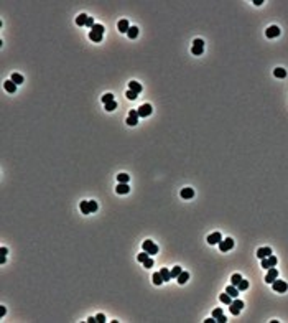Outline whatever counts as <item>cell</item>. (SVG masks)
I'll return each instance as SVG.
<instances>
[{
	"mask_svg": "<svg viewBox=\"0 0 288 323\" xmlns=\"http://www.w3.org/2000/svg\"><path fill=\"white\" fill-rule=\"evenodd\" d=\"M143 251L145 252H148L150 256H153V254H158V246L155 244L153 241H150V239H147V241H143Z\"/></svg>",
	"mask_w": 288,
	"mask_h": 323,
	"instance_id": "obj_1",
	"label": "cell"
},
{
	"mask_svg": "<svg viewBox=\"0 0 288 323\" xmlns=\"http://www.w3.org/2000/svg\"><path fill=\"white\" fill-rule=\"evenodd\" d=\"M272 287H273V290L278 292V293H283V292L288 290V284L285 282V280H278V279H275V282L272 284Z\"/></svg>",
	"mask_w": 288,
	"mask_h": 323,
	"instance_id": "obj_2",
	"label": "cell"
},
{
	"mask_svg": "<svg viewBox=\"0 0 288 323\" xmlns=\"http://www.w3.org/2000/svg\"><path fill=\"white\" fill-rule=\"evenodd\" d=\"M260 261H262V267L263 269H272V267H275V265H277L278 259H277L275 256H268V257L260 259Z\"/></svg>",
	"mask_w": 288,
	"mask_h": 323,
	"instance_id": "obj_3",
	"label": "cell"
},
{
	"mask_svg": "<svg viewBox=\"0 0 288 323\" xmlns=\"http://www.w3.org/2000/svg\"><path fill=\"white\" fill-rule=\"evenodd\" d=\"M232 247H234V239H232V237H226L224 241H221V242H219V249H221L222 252L231 251Z\"/></svg>",
	"mask_w": 288,
	"mask_h": 323,
	"instance_id": "obj_4",
	"label": "cell"
},
{
	"mask_svg": "<svg viewBox=\"0 0 288 323\" xmlns=\"http://www.w3.org/2000/svg\"><path fill=\"white\" fill-rule=\"evenodd\" d=\"M242 307H244V302H242V300H237V298H236V300H234L232 303L229 305L231 313H232V315H239V313H240V310H242Z\"/></svg>",
	"mask_w": 288,
	"mask_h": 323,
	"instance_id": "obj_5",
	"label": "cell"
},
{
	"mask_svg": "<svg viewBox=\"0 0 288 323\" xmlns=\"http://www.w3.org/2000/svg\"><path fill=\"white\" fill-rule=\"evenodd\" d=\"M152 106L150 104H143V106H140L138 109H137V112H138V117H148L150 114H152Z\"/></svg>",
	"mask_w": 288,
	"mask_h": 323,
	"instance_id": "obj_6",
	"label": "cell"
},
{
	"mask_svg": "<svg viewBox=\"0 0 288 323\" xmlns=\"http://www.w3.org/2000/svg\"><path fill=\"white\" fill-rule=\"evenodd\" d=\"M275 279H278V270H277L275 267L268 269V272H267V275H265V282L267 284H273Z\"/></svg>",
	"mask_w": 288,
	"mask_h": 323,
	"instance_id": "obj_7",
	"label": "cell"
},
{
	"mask_svg": "<svg viewBox=\"0 0 288 323\" xmlns=\"http://www.w3.org/2000/svg\"><path fill=\"white\" fill-rule=\"evenodd\" d=\"M138 119H140L138 117V112H137L135 109H132L130 114H129V117H127V125H132V127H133V125H137V124H138Z\"/></svg>",
	"mask_w": 288,
	"mask_h": 323,
	"instance_id": "obj_8",
	"label": "cell"
},
{
	"mask_svg": "<svg viewBox=\"0 0 288 323\" xmlns=\"http://www.w3.org/2000/svg\"><path fill=\"white\" fill-rule=\"evenodd\" d=\"M265 35H267V38H277L280 35V28L277 27V25H272V27L267 28Z\"/></svg>",
	"mask_w": 288,
	"mask_h": 323,
	"instance_id": "obj_9",
	"label": "cell"
},
{
	"mask_svg": "<svg viewBox=\"0 0 288 323\" xmlns=\"http://www.w3.org/2000/svg\"><path fill=\"white\" fill-rule=\"evenodd\" d=\"M222 241V234L221 233H212L208 236V242L209 244H219V242Z\"/></svg>",
	"mask_w": 288,
	"mask_h": 323,
	"instance_id": "obj_10",
	"label": "cell"
},
{
	"mask_svg": "<svg viewBox=\"0 0 288 323\" xmlns=\"http://www.w3.org/2000/svg\"><path fill=\"white\" fill-rule=\"evenodd\" d=\"M212 318H216V321H219V323L227 321V318L224 317V313H222V310H221V308H216V310L212 312Z\"/></svg>",
	"mask_w": 288,
	"mask_h": 323,
	"instance_id": "obj_11",
	"label": "cell"
},
{
	"mask_svg": "<svg viewBox=\"0 0 288 323\" xmlns=\"http://www.w3.org/2000/svg\"><path fill=\"white\" fill-rule=\"evenodd\" d=\"M115 191H117L119 195H127V193L130 191V187H129V183H117Z\"/></svg>",
	"mask_w": 288,
	"mask_h": 323,
	"instance_id": "obj_12",
	"label": "cell"
},
{
	"mask_svg": "<svg viewBox=\"0 0 288 323\" xmlns=\"http://www.w3.org/2000/svg\"><path fill=\"white\" fill-rule=\"evenodd\" d=\"M268 256H272V249L270 247H260L257 251V257L259 259H265V257H268Z\"/></svg>",
	"mask_w": 288,
	"mask_h": 323,
	"instance_id": "obj_13",
	"label": "cell"
},
{
	"mask_svg": "<svg viewBox=\"0 0 288 323\" xmlns=\"http://www.w3.org/2000/svg\"><path fill=\"white\" fill-rule=\"evenodd\" d=\"M3 87H5V91H7V93H10V94H13L17 91V84L13 83L12 79L5 81V83H3Z\"/></svg>",
	"mask_w": 288,
	"mask_h": 323,
	"instance_id": "obj_14",
	"label": "cell"
},
{
	"mask_svg": "<svg viewBox=\"0 0 288 323\" xmlns=\"http://www.w3.org/2000/svg\"><path fill=\"white\" fill-rule=\"evenodd\" d=\"M194 196V190L193 188H183L181 190V198L183 199H191Z\"/></svg>",
	"mask_w": 288,
	"mask_h": 323,
	"instance_id": "obj_15",
	"label": "cell"
},
{
	"mask_svg": "<svg viewBox=\"0 0 288 323\" xmlns=\"http://www.w3.org/2000/svg\"><path fill=\"white\" fill-rule=\"evenodd\" d=\"M129 30H130L129 20H120V22H119V31H120V33H127Z\"/></svg>",
	"mask_w": 288,
	"mask_h": 323,
	"instance_id": "obj_16",
	"label": "cell"
},
{
	"mask_svg": "<svg viewBox=\"0 0 288 323\" xmlns=\"http://www.w3.org/2000/svg\"><path fill=\"white\" fill-rule=\"evenodd\" d=\"M129 89L133 91V93H137V94H140L143 87H142V84H138L137 81H130V83H129Z\"/></svg>",
	"mask_w": 288,
	"mask_h": 323,
	"instance_id": "obj_17",
	"label": "cell"
},
{
	"mask_svg": "<svg viewBox=\"0 0 288 323\" xmlns=\"http://www.w3.org/2000/svg\"><path fill=\"white\" fill-rule=\"evenodd\" d=\"M226 292L229 293V295L232 297V298H237V295H239V292H240V290H239L236 285H229V287L226 289Z\"/></svg>",
	"mask_w": 288,
	"mask_h": 323,
	"instance_id": "obj_18",
	"label": "cell"
},
{
	"mask_svg": "<svg viewBox=\"0 0 288 323\" xmlns=\"http://www.w3.org/2000/svg\"><path fill=\"white\" fill-rule=\"evenodd\" d=\"M219 300L222 302V303H226V305H231V303H232V297H231L227 292L221 293V295H219Z\"/></svg>",
	"mask_w": 288,
	"mask_h": 323,
	"instance_id": "obj_19",
	"label": "cell"
},
{
	"mask_svg": "<svg viewBox=\"0 0 288 323\" xmlns=\"http://www.w3.org/2000/svg\"><path fill=\"white\" fill-rule=\"evenodd\" d=\"M152 282L155 284V285H161V284H163V277H161L160 272H156V274L152 275Z\"/></svg>",
	"mask_w": 288,
	"mask_h": 323,
	"instance_id": "obj_20",
	"label": "cell"
},
{
	"mask_svg": "<svg viewBox=\"0 0 288 323\" xmlns=\"http://www.w3.org/2000/svg\"><path fill=\"white\" fill-rule=\"evenodd\" d=\"M79 208H81V211H82V215H91V209H89V201H81Z\"/></svg>",
	"mask_w": 288,
	"mask_h": 323,
	"instance_id": "obj_21",
	"label": "cell"
},
{
	"mask_svg": "<svg viewBox=\"0 0 288 323\" xmlns=\"http://www.w3.org/2000/svg\"><path fill=\"white\" fill-rule=\"evenodd\" d=\"M273 76L275 78H280V79H283L286 76V71L283 68H277V69H273Z\"/></svg>",
	"mask_w": 288,
	"mask_h": 323,
	"instance_id": "obj_22",
	"label": "cell"
},
{
	"mask_svg": "<svg viewBox=\"0 0 288 323\" xmlns=\"http://www.w3.org/2000/svg\"><path fill=\"white\" fill-rule=\"evenodd\" d=\"M181 272H183V269H181L180 265H175V267L170 270V274H171V279H178V275H180Z\"/></svg>",
	"mask_w": 288,
	"mask_h": 323,
	"instance_id": "obj_23",
	"label": "cell"
},
{
	"mask_svg": "<svg viewBox=\"0 0 288 323\" xmlns=\"http://www.w3.org/2000/svg\"><path fill=\"white\" fill-rule=\"evenodd\" d=\"M86 22H87V15H86V13H81L78 18H76V25H78V27L86 25Z\"/></svg>",
	"mask_w": 288,
	"mask_h": 323,
	"instance_id": "obj_24",
	"label": "cell"
},
{
	"mask_svg": "<svg viewBox=\"0 0 288 323\" xmlns=\"http://www.w3.org/2000/svg\"><path fill=\"white\" fill-rule=\"evenodd\" d=\"M188 279H189V274H188V272H181L180 275H178V284H180V285H183V284L188 282Z\"/></svg>",
	"mask_w": 288,
	"mask_h": 323,
	"instance_id": "obj_25",
	"label": "cell"
},
{
	"mask_svg": "<svg viewBox=\"0 0 288 323\" xmlns=\"http://www.w3.org/2000/svg\"><path fill=\"white\" fill-rule=\"evenodd\" d=\"M102 36H104V35H99V33H96V31H92V30H91V33H89V38L92 41H96V43L102 41Z\"/></svg>",
	"mask_w": 288,
	"mask_h": 323,
	"instance_id": "obj_26",
	"label": "cell"
},
{
	"mask_svg": "<svg viewBox=\"0 0 288 323\" xmlns=\"http://www.w3.org/2000/svg\"><path fill=\"white\" fill-rule=\"evenodd\" d=\"M160 274H161V277H163V282H168V280L171 279V274H170V270H168L166 267H163L160 270Z\"/></svg>",
	"mask_w": 288,
	"mask_h": 323,
	"instance_id": "obj_27",
	"label": "cell"
},
{
	"mask_svg": "<svg viewBox=\"0 0 288 323\" xmlns=\"http://www.w3.org/2000/svg\"><path fill=\"white\" fill-rule=\"evenodd\" d=\"M129 180H130V175H127V173L117 175V181H119V183H129Z\"/></svg>",
	"mask_w": 288,
	"mask_h": 323,
	"instance_id": "obj_28",
	"label": "cell"
},
{
	"mask_svg": "<svg viewBox=\"0 0 288 323\" xmlns=\"http://www.w3.org/2000/svg\"><path fill=\"white\" fill-rule=\"evenodd\" d=\"M127 35H129V38H137V36H138V28H137V27H130V30L127 31Z\"/></svg>",
	"mask_w": 288,
	"mask_h": 323,
	"instance_id": "obj_29",
	"label": "cell"
},
{
	"mask_svg": "<svg viewBox=\"0 0 288 323\" xmlns=\"http://www.w3.org/2000/svg\"><path fill=\"white\" fill-rule=\"evenodd\" d=\"M12 81L15 84H22L23 83V76L18 74V73H13V74H12Z\"/></svg>",
	"mask_w": 288,
	"mask_h": 323,
	"instance_id": "obj_30",
	"label": "cell"
},
{
	"mask_svg": "<svg viewBox=\"0 0 288 323\" xmlns=\"http://www.w3.org/2000/svg\"><path fill=\"white\" fill-rule=\"evenodd\" d=\"M237 289L240 290V292H242V290H247V289H249V280H244V279H242L240 282H239Z\"/></svg>",
	"mask_w": 288,
	"mask_h": 323,
	"instance_id": "obj_31",
	"label": "cell"
},
{
	"mask_svg": "<svg viewBox=\"0 0 288 323\" xmlns=\"http://www.w3.org/2000/svg\"><path fill=\"white\" fill-rule=\"evenodd\" d=\"M242 280V277H240V274H234L232 277H231V282H232V285H239V282Z\"/></svg>",
	"mask_w": 288,
	"mask_h": 323,
	"instance_id": "obj_32",
	"label": "cell"
},
{
	"mask_svg": "<svg viewBox=\"0 0 288 323\" xmlns=\"http://www.w3.org/2000/svg\"><path fill=\"white\" fill-rule=\"evenodd\" d=\"M92 31H96V33H99V35H104V25L96 23V25L92 27Z\"/></svg>",
	"mask_w": 288,
	"mask_h": 323,
	"instance_id": "obj_33",
	"label": "cell"
},
{
	"mask_svg": "<svg viewBox=\"0 0 288 323\" xmlns=\"http://www.w3.org/2000/svg\"><path fill=\"white\" fill-rule=\"evenodd\" d=\"M112 101H114V94L109 93V94H104L102 96V102L104 104H109V102H112Z\"/></svg>",
	"mask_w": 288,
	"mask_h": 323,
	"instance_id": "obj_34",
	"label": "cell"
},
{
	"mask_svg": "<svg viewBox=\"0 0 288 323\" xmlns=\"http://www.w3.org/2000/svg\"><path fill=\"white\" fill-rule=\"evenodd\" d=\"M148 256H150L148 252H145V251H143L142 254H138V256H137V261H138V262H145L147 259H148Z\"/></svg>",
	"mask_w": 288,
	"mask_h": 323,
	"instance_id": "obj_35",
	"label": "cell"
},
{
	"mask_svg": "<svg viewBox=\"0 0 288 323\" xmlns=\"http://www.w3.org/2000/svg\"><path fill=\"white\" fill-rule=\"evenodd\" d=\"M104 106H105V111L112 112L115 107H117V102H115V101H112V102H109V104H104Z\"/></svg>",
	"mask_w": 288,
	"mask_h": 323,
	"instance_id": "obj_36",
	"label": "cell"
},
{
	"mask_svg": "<svg viewBox=\"0 0 288 323\" xmlns=\"http://www.w3.org/2000/svg\"><path fill=\"white\" fill-rule=\"evenodd\" d=\"M125 96H127V99H130V101H135L138 94H137V93H133V91H130V89H129L127 93H125Z\"/></svg>",
	"mask_w": 288,
	"mask_h": 323,
	"instance_id": "obj_37",
	"label": "cell"
},
{
	"mask_svg": "<svg viewBox=\"0 0 288 323\" xmlns=\"http://www.w3.org/2000/svg\"><path fill=\"white\" fill-rule=\"evenodd\" d=\"M191 51H193V55H196V56L203 55V48H201V46H193Z\"/></svg>",
	"mask_w": 288,
	"mask_h": 323,
	"instance_id": "obj_38",
	"label": "cell"
},
{
	"mask_svg": "<svg viewBox=\"0 0 288 323\" xmlns=\"http://www.w3.org/2000/svg\"><path fill=\"white\" fill-rule=\"evenodd\" d=\"M89 209H91V213H96L97 211V203L91 199V201H89Z\"/></svg>",
	"mask_w": 288,
	"mask_h": 323,
	"instance_id": "obj_39",
	"label": "cell"
},
{
	"mask_svg": "<svg viewBox=\"0 0 288 323\" xmlns=\"http://www.w3.org/2000/svg\"><path fill=\"white\" fill-rule=\"evenodd\" d=\"M143 265H145V267H147V269H150V267H153V259H152V257H148V259H147V261H145V262H143Z\"/></svg>",
	"mask_w": 288,
	"mask_h": 323,
	"instance_id": "obj_40",
	"label": "cell"
},
{
	"mask_svg": "<svg viewBox=\"0 0 288 323\" xmlns=\"http://www.w3.org/2000/svg\"><path fill=\"white\" fill-rule=\"evenodd\" d=\"M193 43H194V45H193V46H201V48L204 46V41H203L201 38H196V40L193 41Z\"/></svg>",
	"mask_w": 288,
	"mask_h": 323,
	"instance_id": "obj_41",
	"label": "cell"
},
{
	"mask_svg": "<svg viewBox=\"0 0 288 323\" xmlns=\"http://www.w3.org/2000/svg\"><path fill=\"white\" fill-rule=\"evenodd\" d=\"M86 25L89 27L91 30H92V27L96 25V23H94V18H92V17H87V22H86Z\"/></svg>",
	"mask_w": 288,
	"mask_h": 323,
	"instance_id": "obj_42",
	"label": "cell"
},
{
	"mask_svg": "<svg viewBox=\"0 0 288 323\" xmlns=\"http://www.w3.org/2000/svg\"><path fill=\"white\" fill-rule=\"evenodd\" d=\"M96 320H97V323H104V321H105V317H104L102 313H99V315L96 317Z\"/></svg>",
	"mask_w": 288,
	"mask_h": 323,
	"instance_id": "obj_43",
	"label": "cell"
},
{
	"mask_svg": "<svg viewBox=\"0 0 288 323\" xmlns=\"http://www.w3.org/2000/svg\"><path fill=\"white\" fill-rule=\"evenodd\" d=\"M7 252H8V249H7V247H0V254H2V256H5Z\"/></svg>",
	"mask_w": 288,
	"mask_h": 323,
	"instance_id": "obj_44",
	"label": "cell"
},
{
	"mask_svg": "<svg viewBox=\"0 0 288 323\" xmlns=\"http://www.w3.org/2000/svg\"><path fill=\"white\" fill-rule=\"evenodd\" d=\"M5 312H7V310H5V307H0V318H2L3 315H5Z\"/></svg>",
	"mask_w": 288,
	"mask_h": 323,
	"instance_id": "obj_45",
	"label": "cell"
},
{
	"mask_svg": "<svg viewBox=\"0 0 288 323\" xmlns=\"http://www.w3.org/2000/svg\"><path fill=\"white\" fill-rule=\"evenodd\" d=\"M87 323H97V320H96V318H92V317H89V318H87Z\"/></svg>",
	"mask_w": 288,
	"mask_h": 323,
	"instance_id": "obj_46",
	"label": "cell"
},
{
	"mask_svg": "<svg viewBox=\"0 0 288 323\" xmlns=\"http://www.w3.org/2000/svg\"><path fill=\"white\" fill-rule=\"evenodd\" d=\"M5 261H7L5 256H2V257H0V264H5Z\"/></svg>",
	"mask_w": 288,
	"mask_h": 323,
	"instance_id": "obj_47",
	"label": "cell"
},
{
	"mask_svg": "<svg viewBox=\"0 0 288 323\" xmlns=\"http://www.w3.org/2000/svg\"><path fill=\"white\" fill-rule=\"evenodd\" d=\"M254 3H255V5H262L263 2H262V0H254Z\"/></svg>",
	"mask_w": 288,
	"mask_h": 323,
	"instance_id": "obj_48",
	"label": "cell"
}]
</instances>
